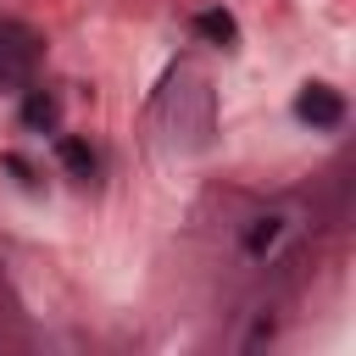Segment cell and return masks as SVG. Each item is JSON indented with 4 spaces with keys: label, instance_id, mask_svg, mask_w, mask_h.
Here are the masks:
<instances>
[{
    "label": "cell",
    "instance_id": "cell-4",
    "mask_svg": "<svg viewBox=\"0 0 356 356\" xmlns=\"http://www.w3.org/2000/svg\"><path fill=\"white\" fill-rule=\"evenodd\" d=\"M22 122L28 128H56V95L50 89H28L22 95Z\"/></svg>",
    "mask_w": 356,
    "mask_h": 356
},
{
    "label": "cell",
    "instance_id": "cell-5",
    "mask_svg": "<svg viewBox=\"0 0 356 356\" xmlns=\"http://www.w3.org/2000/svg\"><path fill=\"white\" fill-rule=\"evenodd\" d=\"M56 156H61V167H67L72 178H89V172H95V150H89L83 139H72V134L56 139Z\"/></svg>",
    "mask_w": 356,
    "mask_h": 356
},
{
    "label": "cell",
    "instance_id": "cell-1",
    "mask_svg": "<svg viewBox=\"0 0 356 356\" xmlns=\"http://www.w3.org/2000/svg\"><path fill=\"white\" fill-rule=\"evenodd\" d=\"M39 67V33L28 22H0V89H28Z\"/></svg>",
    "mask_w": 356,
    "mask_h": 356
},
{
    "label": "cell",
    "instance_id": "cell-2",
    "mask_svg": "<svg viewBox=\"0 0 356 356\" xmlns=\"http://www.w3.org/2000/svg\"><path fill=\"white\" fill-rule=\"evenodd\" d=\"M295 117L312 122V128H339V122H345V100H339V89H328V83H306V89L295 95Z\"/></svg>",
    "mask_w": 356,
    "mask_h": 356
},
{
    "label": "cell",
    "instance_id": "cell-6",
    "mask_svg": "<svg viewBox=\"0 0 356 356\" xmlns=\"http://www.w3.org/2000/svg\"><path fill=\"white\" fill-rule=\"evenodd\" d=\"M273 239H278V217H256V228L245 234V250H250V256H267Z\"/></svg>",
    "mask_w": 356,
    "mask_h": 356
},
{
    "label": "cell",
    "instance_id": "cell-3",
    "mask_svg": "<svg viewBox=\"0 0 356 356\" xmlns=\"http://www.w3.org/2000/svg\"><path fill=\"white\" fill-rule=\"evenodd\" d=\"M195 33H200L206 44H222V50L239 39V28H234V17H228V11H200V17H195Z\"/></svg>",
    "mask_w": 356,
    "mask_h": 356
}]
</instances>
